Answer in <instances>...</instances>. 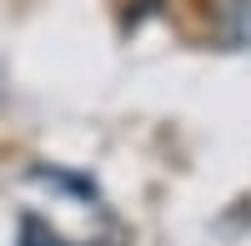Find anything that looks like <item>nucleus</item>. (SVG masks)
<instances>
[{"label":"nucleus","mask_w":251,"mask_h":246,"mask_svg":"<svg viewBox=\"0 0 251 246\" xmlns=\"http://www.w3.org/2000/svg\"><path fill=\"white\" fill-rule=\"evenodd\" d=\"M221 35H226V46L251 50V0H226L221 5Z\"/></svg>","instance_id":"1"},{"label":"nucleus","mask_w":251,"mask_h":246,"mask_svg":"<svg viewBox=\"0 0 251 246\" xmlns=\"http://www.w3.org/2000/svg\"><path fill=\"white\" fill-rule=\"evenodd\" d=\"M20 246H66V241H60L50 226H40L35 216H25L20 221Z\"/></svg>","instance_id":"2"}]
</instances>
